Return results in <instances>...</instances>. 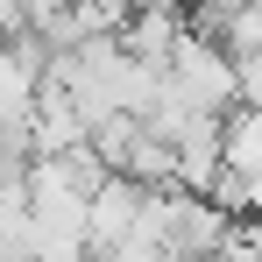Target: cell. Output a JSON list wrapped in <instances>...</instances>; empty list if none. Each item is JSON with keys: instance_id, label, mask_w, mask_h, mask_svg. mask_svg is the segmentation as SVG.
<instances>
[{"instance_id": "obj_1", "label": "cell", "mask_w": 262, "mask_h": 262, "mask_svg": "<svg viewBox=\"0 0 262 262\" xmlns=\"http://www.w3.org/2000/svg\"><path fill=\"white\" fill-rule=\"evenodd\" d=\"M163 85L184 99V106H199V114H227L241 92H234V50L220 43L213 29H184L177 50L163 57Z\"/></svg>"}, {"instance_id": "obj_2", "label": "cell", "mask_w": 262, "mask_h": 262, "mask_svg": "<svg viewBox=\"0 0 262 262\" xmlns=\"http://www.w3.org/2000/svg\"><path fill=\"white\" fill-rule=\"evenodd\" d=\"M43 71H50V50L36 43V29H21V36L0 43V135L29 142V114H36Z\"/></svg>"}, {"instance_id": "obj_3", "label": "cell", "mask_w": 262, "mask_h": 262, "mask_svg": "<svg viewBox=\"0 0 262 262\" xmlns=\"http://www.w3.org/2000/svg\"><path fill=\"white\" fill-rule=\"evenodd\" d=\"M135 220H142V184L121 177V170H106V177L85 191V255L99 262L106 248L135 241Z\"/></svg>"}, {"instance_id": "obj_4", "label": "cell", "mask_w": 262, "mask_h": 262, "mask_svg": "<svg viewBox=\"0 0 262 262\" xmlns=\"http://www.w3.org/2000/svg\"><path fill=\"white\" fill-rule=\"evenodd\" d=\"M85 114H78V99L57 85V78H43V92H36V114H29V156H71V149H85Z\"/></svg>"}, {"instance_id": "obj_5", "label": "cell", "mask_w": 262, "mask_h": 262, "mask_svg": "<svg viewBox=\"0 0 262 262\" xmlns=\"http://www.w3.org/2000/svg\"><path fill=\"white\" fill-rule=\"evenodd\" d=\"M184 29H191V21H184V7H177V0H135L114 43L128 50V57H142V64H156V71H163V57L177 50Z\"/></svg>"}, {"instance_id": "obj_6", "label": "cell", "mask_w": 262, "mask_h": 262, "mask_svg": "<svg viewBox=\"0 0 262 262\" xmlns=\"http://www.w3.org/2000/svg\"><path fill=\"white\" fill-rule=\"evenodd\" d=\"M220 170L262 177V106H227L220 114Z\"/></svg>"}, {"instance_id": "obj_7", "label": "cell", "mask_w": 262, "mask_h": 262, "mask_svg": "<svg viewBox=\"0 0 262 262\" xmlns=\"http://www.w3.org/2000/svg\"><path fill=\"white\" fill-rule=\"evenodd\" d=\"M213 36L234 50V57H262V0H241V7H234V14L220 21Z\"/></svg>"}, {"instance_id": "obj_8", "label": "cell", "mask_w": 262, "mask_h": 262, "mask_svg": "<svg viewBox=\"0 0 262 262\" xmlns=\"http://www.w3.org/2000/svg\"><path fill=\"white\" fill-rule=\"evenodd\" d=\"M99 262H163V255H156L149 241H121V248H106Z\"/></svg>"}, {"instance_id": "obj_9", "label": "cell", "mask_w": 262, "mask_h": 262, "mask_svg": "<svg viewBox=\"0 0 262 262\" xmlns=\"http://www.w3.org/2000/svg\"><path fill=\"white\" fill-rule=\"evenodd\" d=\"M191 7H199V29H220V21H227L241 0H191Z\"/></svg>"}, {"instance_id": "obj_10", "label": "cell", "mask_w": 262, "mask_h": 262, "mask_svg": "<svg viewBox=\"0 0 262 262\" xmlns=\"http://www.w3.org/2000/svg\"><path fill=\"white\" fill-rule=\"evenodd\" d=\"M21 29H29V14H21V0H0V43H7V36H21Z\"/></svg>"}]
</instances>
